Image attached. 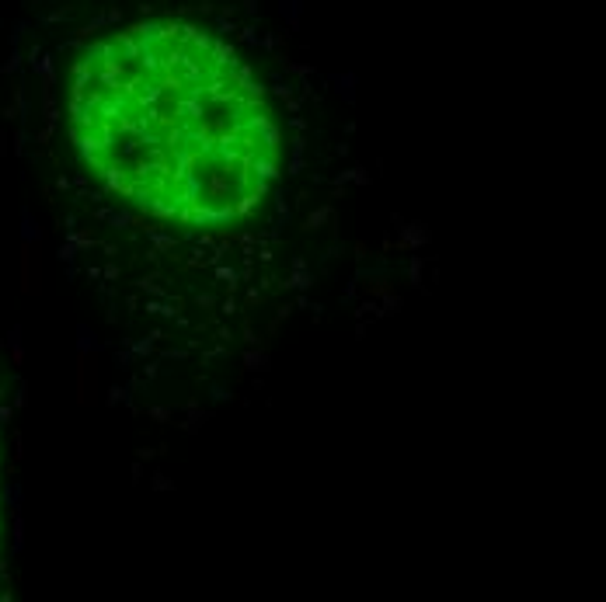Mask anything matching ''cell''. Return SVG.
<instances>
[{"label": "cell", "mask_w": 606, "mask_h": 602, "mask_svg": "<svg viewBox=\"0 0 606 602\" xmlns=\"http://www.w3.org/2000/svg\"><path fill=\"white\" fill-rule=\"evenodd\" d=\"M67 112L91 171L157 220H237L275 178L279 133L261 87L195 25L140 21L87 46Z\"/></svg>", "instance_id": "cell-1"}]
</instances>
